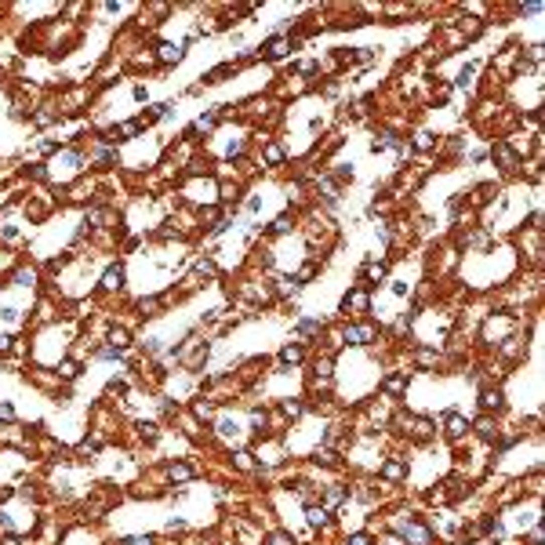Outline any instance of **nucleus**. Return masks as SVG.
Returning <instances> with one entry per match:
<instances>
[{
	"instance_id": "3",
	"label": "nucleus",
	"mask_w": 545,
	"mask_h": 545,
	"mask_svg": "<svg viewBox=\"0 0 545 545\" xmlns=\"http://www.w3.org/2000/svg\"><path fill=\"white\" fill-rule=\"evenodd\" d=\"M444 422H447V436H451V440H458V436H462L465 429H469V422H465V418H462L458 411H447V418H444Z\"/></svg>"
},
{
	"instance_id": "27",
	"label": "nucleus",
	"mask_w": 545,
	"mask_h": 545,
	"mask_svg": "<svg viewBox=\"0 0 545 545\" xmlns=\"http://www.w3.org/2000/svg\"><path fill=\"white\" fill-rule=\"evenodd\" d=\"M62 378H76V364H73V360L62 364Z\"/></svg>"
},
{
	"instance_id": "16",
	"label": "nucleus",
	"mask_w": 545,
	"mask_h": 545,
	"mask_svg": "<svg viewBox=\"0 0 545 545\" xmlns=\"http://www.w3.org/2000/svg\"><path fill=\"white\" fill-rule=\"evenodd\" d=\"M269 545H294V538L287 531H276V534H269Z\"/></svg>"
},
{
	"instance_id": "37",
	"label": "nucleus",
	"mask_w": 545,
	"mask_h": 545,
	"mask_svg": "<svg viewBox=\"0 0 545 545\" xmlns=\"http://www.w3.org/2000/svg\"><path fill=\"white\" fill-rule=\"evenodd\" d=\"M8 346H11V338H8V335H0V353H4Z\"/></svg>"
},
{
	"instance_id": "30",
	"label": "nucleus",
	"mask_w": 545,
	"mask_h": 545,
	"mask_svg": "<svg viewBox=\"0 0 545 545\" xmlns=\"http://www.w3.org/2000/svg\"><path fill=\"white\" fill-rule=\"evenodd\" d=\"M367 276H371V280H382V276H385V266H371Z\"/></svg>"
},
{
	"instance_id": "32",
	"label": "nucleus",
	"mask_w": 545,
	"mask_h": 545,
	"mask_svg": "<svg viewBox=\"0 0 545 545\" xmlns=\"http://www.w3.org/2000/svg\"><path fill=\"white\" fill-rule=\"evenodd\" d=\"M349 545H371V538H367V534H353Z\"/></svg>"
},
{
	"instance_id": "10",
	"label": "nucleus",
	"mask_w": 545,
	"mask_h": 545,
	"mask_svg": "<svg viewBox=\"0 0 545 545\" xmlns=\"http://www.w3.org/2000/svg\"><path fill=\"white\" fill-rule=\"evenodd\" d=\"M305 520L313 523V527H320V523L327 520V509H316V505H309V509H305Z\"/></svg>"
},
{
	"instance_id": "13",
	"label": "nucleus",
	"mask_w": 545,
	"mask_h": 545,
	"mask_svg": "<svg viewBox=\"0 0 545 545\" xmlns=\"http://www.w3.org/2000/svg\"><path fill=\"white\" fill-rule=\"evenodd\" d=\"M316 331H320V320H302V323H298V335H305V338L316 335Z\"/></svg>"
},
{
	"instance_id": "33",
	"label": "nucleus",
	"mask_w": 545,
	"mask_h": 545,
	"mask_svg": "<svg viewBox=\"0 0 545 545\" xmlns=\"http://www.w3.org/2000/svg\"><path fill=\"white\" fill-rule=\"evenodd\" d=\"M29 175H33V178H48V171H44L40 164H33V167H29Z\"/></svg>"
},
{
	"instance_id": "23",
	"label": "nucleus",
	"mask_w": 545,
	"mask_h": 545,
	"mask_svg": "<svg viewBox=\"0 0 545 545\" xmlns=\"http://www.w3.org/2000/svg\"><path fill=\"white\" fill-rule=\"evenodd\" d=\"M313 458H316V462H323V465H335V462H338V458H335V455H331V451H327V447H323V451H316Z\"/></svg>"
},
{
	"instance_id": "26",
	"label": "nucleus",
	"mask_w": 545,
	"mask_h": 545,
	"mask_svg": "<svg viewBox=\"0 0 545 545\" xmlns=\"http://www.w3.org/2000/svg\"><path fill=\"white\" fill-rule=\"evenodd\" d=\"M120 135H128V138H131V135H138V124H135V120H128V124H120Z\"/></svg>"
},
{
	"instance_id": "34",
	"label": "nucleus",
	"mask_w": 545,
	"mask_h": 545,
	"mask_svg": "<svg viewBox=\"0 0 545 545\" xmlns=\"http://www.w3.org/2000/svg\"><path fill=\"white\" fill-rule=\"evenodd\" d=\"M240 149H244L240 138H237V142H229V157H240Z\"/></svg>"
},
{
	"instance_id": "31",
	"label": "nucleus",
	"mask_w": 545,
	"mask_h": 545,
	"mask_svg": "<svg viewBox=\"0 0 545 545\" xmlns=\"http://www.w3.org/2000/svg\"><path fill=\"white\" fill-rule=\"evenodd\" d=\"M237 465H240V469H247V465H251V455H247V451H240V455H237Z\"/></svg>"
},
{
	"instance_id": "2",
	"label": "nucleus",
	"mask_w": 545,
	"mask_h": 545,
	"mask_svg": "<svg viewBox=\"0 0 545 545\" xmlns=\"http://www.w3.org/2000/svg\"><path fill=\"white\" fill-rule=\"evenodd\" d=\"M346 342H349V346H367V342H375V327L349 323V327H346Z\"/></svg>"
},
{
	"instance_id": "18",
	"label": "nucleus",
	"mask_w": 545,
	"mask_h": 545,
	"mask_svg": "<svg viewBox=\"0 0 545 545\" xmlns=\"http://www.w3.org/2000/svg\"><path fill=\"white\" fill-rule=\"evenodd\" d=\"M189 465H171V480H189Z\"/></svg>"
},
{
	"instance_id": "25",
	"label": "nucleus",
	"mask_w": 545,
	"mask_h": 545,
	"mask_svg": "<svg viewBox=\"0 0 545 545\" xmlns=\"http://www.w3.org/2000/svg\"><path fill=\"white\" fill-rule=\"evenodd\" d=\"M196 414H200V418H211V414H214V407H211V403H204V400H200V403H196Z\"/></svg>"
},
{
	"instance_id": "11",
	"label": "nucleus",
	"mask_w": 545,
	"mask_h": 545,
	"mask_svg": "<svg viewBox=\"0 0 545 545\" xmlns=\"http://www.w3.org/2000/svg\"><path fill=\"white\" fill-rule=\"evenodd\" d=\"M280 360H284V364H298L302 360V346H287L284 353H280Z\"/></svg>"
},
{
	"instance_id": "22",
	"label": "nucleus",
	"mask_w": 545,
	"mask_h": 545,
	"mask_svg": "<svg viewBox=\"0 0 545 545\" xmlns=\"http://www.w3.org/2000/svg\"><path fill=\"white\" fill-rule=\"evenodd\" d=\"M98 356H102V360H120V349L117 346H105V349H98Z\"/></svg>"
},
{
	"instance_id": "8",
	"label": "nucleus",
	"mask_w": 545,
	"mask_h": 545,
	"mask_svg": "<svg viewBox=\"0 0 545 545\" xmlns=\"http://www.w3.org/2000/svg\"><path fill=\"white\" fill-rule=\"evenodd\" d=\"M476 432L484 436V440H494V436H498V429H494L491 418H480V422H476Z\"/></svg>"
},
{
	"instance_id": "29",
	"label": "nucleus",
	"mask_w": 545,
	"mask_h": 545,
	"mask_svg": "<svg viewBox=\"0 0 545 545\" xmlns=\"http://www.w3.org/2000/svg\"><path fill=\"white\" fill-rule=\"evenodd\" d=\"M338 502H342V491L331 487V491H327V505H338Z\"/></svg>"
},
{
	"instance_id": "9",
	"label": "nucleus",
	"mask_w": 545,
	"mask_h": 545,
	"mask_svg": "<svg viewBox=\"0 0 545 545\" xmlns=\"http://www.w3.org/2000/svg\"><path fill=\"white\" fill-rule=\"evenodd\" d=\"M182 58V48H175V44H160V62H178Z\"/></svg>"
},
{
	"instance_id": "5",
	"label": "nucleus",
	"mask_w": 545,
	"mask_h": 545,
	"mask_svg": "<svg viewBox=\"0 0 545 545\" xmlns=\"http://www.w3.org/2000/svg\"><path fill=\"white\" fill-rule=\"evenodd\" d=\"M480 407H484V411L494 407L498 411V407H502V393H498V389H484V393H480Z\"/></svg>"
},
{
	"instance_id": "20",
	"label": "nucleus",
	"mask_w": 545,
	"mask_h": 545,
	"mask_svg": "<svg viewBox=\"0 0 545 545\" xmlns=\"http://www.w3.org/2000/svg\"><path fill=\"white\" fill-rule=\"evenodd\" d=\"M473 73H476V66L469 62V66H465V69L458 73V87H465V84H469V76H473Z\"/></svg>"
},
{
	"instance_id": "36",
	"label": "nucleus",
	"mask_w": 545,
	"mask_h": 545,
	"mask_svg": "<svg viewBox=\"0 0 545 545\" xmlns=\"http://www.w3.org/2000/svg\"><path fill=\"white\" fill-rule=\"evenodd\" d=\"M124 545H153V538H128Z\"/></svg>"
},
{
	"instance_id": "19",
	"label": "nucleus",
	"mask_w": 545,
	"mask_h": 545,
	"mask_svg": "<svg viewBox=\"0 0 545 545\" xmlns=\"http://www.w3.org/2000/svg\"><path fill=\"white\" fill-rule=\"evenodd\" d=\"M266 160H269V164H280V160H284V149H280V146H269V149H266Z\"/></svg>"
},
{
	"instance_id": "35",
	"label": "nucleus",
	"mask_w": 545,
	"mask_h": 545,
	"mask_svg": "<svg viewBox=\"0 0 545 545\" xmlns=\"http://www.w3.org/2000/svg\"><path fill=\"white\" fill-rule=\"evenodd\" d=\"M113 342H117V349H120L124 342H128V331H113Z\"/></svg>"
},
{
	"instance_id": "17",
	"label": "nucleus",
	"mask_w": 545,
	"mask_h": 545,
	"mask_svg": "<svg viewBox=\"0 0 545 545\" xmlns=\"http://www.w3.org/2000/svg\"><path fill=\"white\" fill-rule=\"evenodd\" d=\"M291 226H294L291 218H287V214H280L276 222H273V233H291Z\"/></svg>"
},
{
	"instance_id": "7",
	"label": "nucleus",
	"mask_w": 545,
	"mask_h": 545,
	"mask_svg": "<svg viewBox=\"0 0 545 545\" xmlns=\"http://www.w3.org/2000/svg\"><path fill=\"white\" fill-rule=\"evenodd\" d=\"M262 51H266V58H284L287 44H284V37H273V40H269V44H266V48H262Z\"/></svg>"
},
{
	"instance_id": "15",
	"label": "nucleus",
	"mask_w": 545,
	"mask_h": 545,
	"mask_svg": "<svg viewBox=\"0 0 545 545\" xmlns=\"http://www.w3.org/2000/svg\"><path fill=\"white\" fill-rule=\"evenodd\" d=\"M403 385H407V378H403V375H393V378H385V389H389V393H400Z\"/></svg>"
},
{
	"instance_id": "24",
	"label": "nucleus",
	"mask_w": 545,
	"mask_h": 545,
	"mask_svg": "<svg viewBox=\"0 0 545 545\" xmlns=\"http://www.w3.org/2000/svg\"><path fill=\"white\" fill-rule=\"evenodd\" d=\"M11 418H15V407L11 403H0V422H11Z\"/></svg>"
},
{
	"instance_id": "4",
	"label": "nucleus",
	"mask_w": 545,
	"mask_h": 545,
	"mask_svg": "<svg viewBox=\"0 0 545 545\" xmlns=\"http://www.w3.org/2000/svg\"><path fill=\"white\" fill-rule=\"evenodd\" d=\"M102 287H105V291L124 287V266H109V269H105V276H102Z\"/></svg>"
},
{
	"instance_id": "6",
	"label": "nucleus",
	"mask_w": 545,
	"mask_h": 545,
	"mask_svg": "<svg viewBox=\"0 0 545 545\" xmlns=\"http://www.w3.org/2000/svg\"><path fill=\"white\" fill-rule=\"evenodd\" d=\"M342 309H367V294L364 291H353V294H346V302H342Z\"/></svg>"
},
{
	"instance_id": "1",
	"label": "nucleus",
	"mask_w": 545,
	"mask_h": 545,
	"mask_svg": "<svg viewBox=\"0 0 545 545\" xmlns=\"http://www.w3.org/2000/svg\"><path fill=\"white\" fill-rule=\"evenodd\" d=\"M396 538L407 541V545H432V531L418 520H400L396 523Z\"/></svg>"
},
{
	"instance_id": "21",
	"label": "nucleus",
	"mask_w": 545,
	"mask_h": 545,
	"mask_svg": "<svg viewBox=\"0 0 545 545\" xmlns=\"http://www.w3.org/2000/svg\"><path fill=\"white\" fill-rule=\"evenodd\" d=\"M414 146H418V149H422V153H425V149H432V135H425V131H422V135H418V138H414Z\"/></svg>"
},
{
	"instance_id": "12",
	"label": "nucleus",
	"mask_w": 545,
	"mask_h": 545,
	"mask_svg": "<svg viewBox=\"0 0 545 545\" xmlns=\"http://www.w3.org/2000/svg\"><path fill=\"white\" fill-rule=\"evenodd\" d=\"M494 153H498V160H502L505 167H512V164H516V153H512L509 146H494Z\"/></svg>"
},
{
	"instance_id": "28",
	"label": "nucleus",
	"mask_w": 545,
	"mask_h": 545,
	"mask_svg": "<svg viewBox=\"0 0 545 545\" xmlns=\"http://www.w3.org/2000/svg\"><path fill=\"white\" fill-rule=\"evenodd\" d=\"M284 411H287L291 418H298V414H302V403H294V400H291V403H284Z\"/></svg>"
},
{
	"instance_id": "38",
	"label": "nucleus",
	"mask_w": 545,
	"mask_h": 545,
	"mask_svg": "<svg viewBox=\"0 0 545 545\" xmlns=\"http://www.w3.org/2000/svg\"><path fill=\"white\" fill-rule=\"evenodd\" d=\"M4 545H19V538H8V541H4Z\"/></svg>"
},
{
	"instance_id": "14",
	"label": "nucleus",
	"mask_w": 545,
	"mask_h": 545,
	"mask_svg": "<svg viewBox=\"0 0 545 545\" xmlns=\"http://www.w3.org/2000/svg\"><path fill=\"white\" fill-rule=\"evenodd\" d=\"M382 473H385L389 480H400V476H403V465H400V462H385V469H382Z\"/></svg>"
}]
</instances>
